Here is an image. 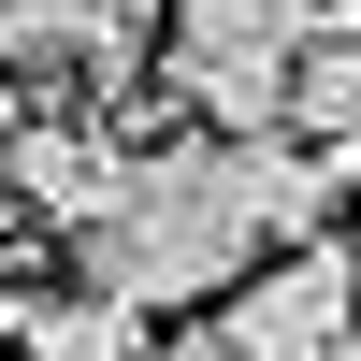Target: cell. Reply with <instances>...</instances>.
Instances as JSON below:
<instances>
[{
  "label": "cell",
  "instance_id": "6da1fadb",
  "mask_svg": "<svg viewBox=\"0 0 361 361\" xmlns=\"http://www.w3.org/2000/svg\"><path fill=\"white\" fill-rule=\"evenodd\" d=\"M73 246H87V289H102V304L173 318V304H217V289L260 260V217H246L231 145H217V130H188V145H130L116 202L73 231Z\"/></svg>",
  "mask_w": 361,
  "mask_h": 361
},
{
  "label": "cell",
  "instance_id": "7a4b0ae2",
  "mask_svg": "<svg viewBox=\"0 0 361 361\" xmlns=\"http://www.w3.org/2000/svg\"><path fill=\"white\" fill-rule=\"evenodd\" d=\"M217 333L246 347V361H347V333H361V260L333 246V231L246 260V275L217 289Z\"/></svg>",
  "mask_w": 361,
  "mask_h": 361
},
{
  "label": "cell",
  "instance_id": "3957f363",
  "mask_svg": "<svg viewBox=\"0 0 361 361\" xmlns=\"http://www.w3.org/2000/svg\"><path fill=\"white\" fill-rule=\"evenodd\" d=\"M116 173H130V145H116L102 116H15V130H0V202H15L29 231H87L116 202Z\"/></svg>",
  "mask_w": 361,
  "mask_h": 361
},
{
  "label": "cell",
  "instance_id": "277c9868",
  "mask_svg": "<svg viewBox=\"0 0 361 361\" xmlns=\"http://www.w3.org/2000/svg\"><path fill=\"white\" fill-rule=\"evenodd\" d=\"M159 0H0V73H73L87 102L145 73Z\"/></svg>",
  "mask_w": 361,
  "mask_h": 361
},
{
  "label": "cell",
  "instance_id": "5b68a950",
  "mask_svg": "<svg viewBox=\"0 0 361 361\" xmlns=\"http://www.w3.org/2000/svg\"><path fill=\"white\" fill-rule=\"evenodd\" d=\"M289 130H304V145H333V159L361 173V29H333V44H304V58H289Z\"/></svg>",
  "mask_w": 361,
  "mask_h": 361
},
{
  "label": "cell",
  "instance_id": "8992f818",
  "mask_svg": "<svg viewBox=\"0 0 361 361\" xmlns=\"http://www.w3.org/2000/svg\"><path fill=\"white\" fill-rule=\"evenodd\" d=\"M15 361H145V318H130V304H102V289H73V304H29Z\"/></svg>",
  "mask_w": 361,
  "mask_h": 361
},
{
  "label": "cell",
  "instance_id": "52a82bcc",
  "mask_svg": "<svg viewBox=\"0 0 361 361\" xmlns=\"http://www.w3.org/2000/svg\"><path fill=\"white\" fill-rule=\"evenodd\" d=\"M145 361H246L231 333H173V347H145Z\"/></svg>",
  "mask_w": 361,
  "mask_h": 361
},
{
  "label": "cell",
  "instance_id": "ba28073f",
  "mask_svg": "<svg viewBox=\"0 0 361 361\" xmlns=\"http://www.w3.org/2000/svg\"><path fill=\"white\" fill-rule=\"evenodd\" d=\"M347 361H361V333H347Z\"/></svg>",
  "mask_w": 361,
  "mask_h": 361
},
{
  "label": "cell",
  "instance_id": "9c48e42d",
  "mask_svg": "<svg viewBox=\"0 0 361 361\" xmlns=\"http://www.w3.org/2000/svg\"><path fill=\"white\" fill-rule=\"evenodd\" d=\"M0 361H15V347H0Z\"/></svg>",
  "mask_w": 361,
  "mask_h": 361
}]
</instances>
